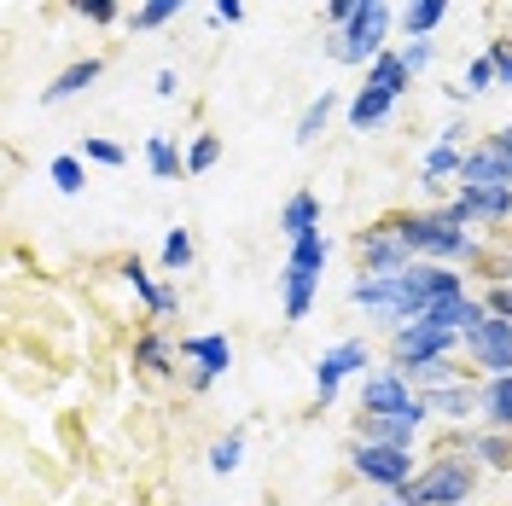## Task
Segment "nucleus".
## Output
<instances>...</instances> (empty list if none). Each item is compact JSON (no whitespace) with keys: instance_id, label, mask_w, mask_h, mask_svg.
I'll list each match as a JSON object with an SVG mask.
<instances>
[{"instance_id":"obj_1","label":"nucleus","mask_w":512,"mask_h":506,"mask_svg":"<svg viewBox=\"0 0 512 506\" xmlns=\"http://www.w3.org/2000/svg\"><path fill=\"white\" fill-rule=\"evenodd\" d=\"M396 233L414 251V262H448V268H478L483 262V233L460 227L443 204L437 210H396Z\"/></svg>"},{"instance_id":"obj_2","label":"nucleus","mask_w":512,"mask_h":506,"mask_svg":"<svg viewBox=\"0 0 512 506\" xmlns=\"http://www.w3.org/2000/svg\"><path fill=\"white\" fill-rule=\"evenodd\" d=\"M478 483H483V466L478 460H466V454H454V448H437L419 477L402 489V501L408 506H472L478 501Z\"/></svg>"},{"instance_id":"obj_3","label":"nucleus","mask_w":512,"mask_h":506,"mask_svg":"<svg viewBox=\"0 0 512 506\" xmlns=\"http://www.w3.org/2000/svg\"><path fill=\"white\" fill-rule=\"evenodd\" d=\"M390 24H402L390 0H361V12H355L344 30H326V53L338 64H350V70H367L390 47Z\"/></svg>"},{"instance_id":"obj_4","label":"nucleus","mask_w":512,"mask_h":506,"mask_svg":"<svg viewBox=\"0 0 512 506\" xmlns=\"http://www.w3.org/2000/svg\"><path fill=\"white\" fill-rule=\"evenodd\" d=\"M355 413H373V419H408V425H419V431L431 425V402H425L414 384L396 373V367H373V373L361 379Z\"/></svg>"},{"instance_id":"obj_5","label":"nucleus","mask_w":512,"mask_h":506,"mask_svg":"<svg viewBox=\"0 0 512 506\" xmlns=\"http://www.w3.org/2000/svg\"><path fill=\"white\" fill-rule=\"evenodd\" d=\"M344 460H350V472L361 477V483H373V489H384V495H402V489L419 477L414 448H390V443H361V437H350Z\"/></svg>"},{"instance_id":"obj_6","label":"nucleus","mask_w":512,"mask_h":506,"mask_svg":"<svg viewBox=\"0 0 512 506\" xmlns=\"http://www.w3.org/2000/svg\"><path fill=\"white\" fill-rule=\"evenodd\" d=\"M350 251H355V274H367V280L408 274V268H414V251H408V245H402V233H396V210L361 227V233L350 239Z\"/></svg>"},{"instance_id":"obj_7","label":"nucleus","mask_w":512,"mask_h":506,"mask_svg":"<svg viewBox=\"0 0 512 506\" xmlns=\"http://www.w3.org/2000/svg\"><path fill=\"white\" fill-rule=\"evenodd\" d=\"M367 367H373V344L367 338H344V344L320 349L315 355V413H326L338 402L344 379H367Z\"/></svg>"},{"instance_id":"obj_8","label":"nucleus","mask_w":512,"mask_h":506,"mask_svg":"<svg viewBox=\"0 0 512 506\" xmlns=\"http://www.w3.org/2000/svg\"><path fill=\"white\" fill-rule=\"evenodd\" d=\"M443 210L472 233H512V187H460Z\"/></svg>"},{"instance_id":"obj_9","label":"nucleus","mask_w":512,"mask_h":506,"mask_svg":"<svg viewBox=\"0 0 512 506\" xmlns=\"http://www.w3.org/2000/svg\"><path fill=\"white\" fill-rule=\"evenodd\" d=\"M460 355H466V367H472L478 379H501V373H512V320L483 315L478 326L460 338Z\"/></svg>"},{"instance_id":"obj_10","label":"nucleus","mask_w":512,"mask_h":506,"mask_svg":"<svg viewBox=\"0 0 512 506\" xmlns=\"http://www.w3.org/2000/svg\"><path fill=\"white\" fill-rule=\"evenodd\" d=\"M181 361H187V390L204 396L216 379L233 373V344H227V332H187L181 338Z\"/></svg>"},{"instance_id":"obj_11","label":"nucleus","mask_w":512,"mask_h":506,"mask_svg":"<svg viewBox=\"0 0 512 506\" xmlns=\"http://www.w3.org/2000/svg\"><path fill=\"white\" fill-rule=\"evenodd\" d=\"M437 355H460V332H443V326H425V320H408L390 332V367L408 373L419 361H437Z\"/></svg>"},{"instance_id":"obj_12","label":"nucleus","mask_w":512,"mask_h":506,"mask_svg":"<svg viewBox=\"0 0 512 506\" xmlns=\"http://www.w3.org/2000/svg\"><path fill=\"white\" fill-rule=\"evenodd\" d=\"M443 448L466 454V460H478L483 472L512 477V431H495V425H448Z\"/></svg>"},{"instance_id":"obj_13","label":"nucleus","mask_w":512,"mask_h":506,"mask_svg":"<svg viewBox=\"0 0 512 506\" xmlns=\"http://www.w3.org/2000/svg\"><path fill=\"white\" fill-rule=\"evenodd\" d=\"M350 303L361 315L384 326V332H396V326H408V297H402V274H384V280H367V274H355L350 280Z\"/></svg>"},{"instance_id":"obj_14","label":"nucleus","mask_w":512,"mask_h":506,"mask_svg":"<svg viewBox=\"0 0 512 506\" xmlns=\"http://www.w3.org/2000/svg\"><path fill=\"white\" fill-rule=\"evenodd\" d=\"M466 291V274L460 268H448V262H414L408 274H402V297H408V320H419L431 303H443V297H460Z\"/></svg>"},{"instance_id":"obj_15","label":"nucleus","mask_w":512,"mask_h":506,"mask_svg":"<svg viewBox=\"0 0 512 506\" xmlns=\"http://www.w3.org/2000/svg\"><path fill=\"white\" fill-rule=\"evenodd\" d=\"M117 274H123V280H128V291L140 297V309H146V320H169L175 309H181V291H175V285H163L158 274H152V268L140 262V256H123V262H117Z\"/></svg>"},{"instance_id":"obj_16","label":"nucleus","mask_w":512,"mask_h":506,"mask_svg":"<svg viewBox=\"0 0 512 506\" xmlns=\"http://www.w3.org/2000/svg\"><path fill=\"white\" fill-rule=\"evenodd\" d=\"M175 361H181V338H169L158 320H152V326L134 338V373H140V379H169Z\"/></svg>"},{"instance_id":"obj_17","label":"nucleus","mask_w":512,"mask_h":506,"mask_svg":"<svg viewBox=\"0 0 512 506\" xmlns=\"http://www.w3.org/2000/svg\"><path fill=\"white\" fill-rule=\"evenodd\" d=\"M315 297H320V268H303V262L286 256V268H280V309H286L291 326L315 315Z\"/></svg>"},{"instance_id":"obj_18","label":"nucleus","mask_w":512,"mask_h":506,"mask_svg":"<svg viewBox=\"0 0 512 506\" xmlns=\"http://www.w3.org/2000/svg\"><path fill=\"white\" fill-rule=\"evenodd\" d=\"M402 99L384 94V88H373V82H361L350 94V105H344V123H350V134H373V128L390 123V111H396Z\"/></svg>"},{"instance_id":"obj_19","label":"nucleus","mask_w":512,"mask_h":506,"mask_svg":"<svg viewBox=\"0 0 512 506\" xmlns=\"http://www.w3.org/2000/svg\"><path fill=\"white\" fill-rule=\"evenodd\" d=\"M425 402H431V419H443V425H472V419H483L478 384H443V390H425Z\"/></svg>"},{"instance_id":"obj_20","label":"nucleus","mask_w":512,"mask_h":506,"mask_svg":"<svg viewBox=\"0 0 512 506\" xmlns=\"http://www.w3.org/2000/svg\"><path fill=\"white\" fill-rule=\"evenodd\" d=\"M99 76H105V59L99 53H88V59H76V64H64L59 76L41 88V105H64V99H76V94H88Z\"/></svg>"},{"instance_id":"obj_21","label":"nucleus","mask_w":512,"mask_h":506,"mask_svg":"<svg viewBox=\"0 0 512 506\" xmlns=\"http://www.w3.org/2000/svg\"><path fill=\"white\" fill-rule=\"evenodd\" d=\"M460 158H466L460 146H443V140H431V146H425V158H419V187L431 192V198H443V187L454 181V175H460Z\"/></svg>"},{"instance_id":"obj_22","label":"nucleus","mask_w":512,"mask_h":506,"mask_svg":"<svg viewBox=\"0 0 512 506\" xmlns=\"http://www.w3.org/2000/svg\"><path fill=\"white\" fill-rule=\"evenodd\" d=\"M280 233L286 239H309V233H320V192H309V187H297L280 204Z\"/></svg>"},{"instance_id":"obj_23","label":"nucleus","mask_w":512,"mask_h":506,"mask_svg":"<svg viewBox=\"0 0 512 506\" xmlns=\"http://www.w3.org/2000/svg\"><path fill=\"white\" fill-rule=\"evenodd\" d=\"M355 437L361 443H390V448H414L425 431L408 419H373V413H355Z\"/></svg>"},{"instance_id":"obj_24","label":"nucleus","mask_w":512,"mask_h":506,"mask_svg":"<svg viewBox=\"0 0 512 506\" xmlns=\"http://www.w3.org/2000/svg\"><path fill=\"white\" fill-rule=\"evenodd\" d=\"M367 82H373V88H384V94L402 99V94H408V88L419 82V76L408 70V64H402V47H384L379 59L367 64Z\"/></svg>"},{"instance_id":"obj_25","label":"nucleus","mask_w":512,"mask_h":506,"mask_svg":"<svg viewBox=\"0 0 512 506\" xmlns=\"http://www.w3.org/2000/svg\"><path fill=\"white\" fill-rule=\"evenodd\" d=\"M146 169L158 181H181L187 175V152L175 146V134H146Z\"/></svg>"},{"instance_id":"obj_26","label":"nucleus","mask_w":512,"mask_h":506,"mask_svg":"<svg viewBox=\"0 0 512 506\" xmlns=\"http://www.w3.org/2000/svg\"><path fill=\"white\" fill-rule=\"evenodd\" d=\"M332 111H338V94L320 88V94L303 105V117H297V128H291V140H297V146H315L320 134H326V123H332Z\"/></svg>"},{"instance_id":"obj_27","label":"nucleus","mask_w":512,"mask_h":506,"mask_svg":"<svg viewBox=\"0 0 512 506\" xmlns=\"http://www.w3.org/2000/svg\"><path fill=\"white\" fill-rule=\"evenodd\" d=\"M478 402H483V425L512 431V373H501V379H483L478 384Z\"/></svg>"},{"instance_id":"obj_28","label":"nucleus","mask_w":512,"mask_h":506,"mask_svg":"<svg viewBox=\"0 0 512 506\" xmlns=\"http://www.w3.org/2000/svg\"><path fill=\"white\" fill-rule=\"evenodd\" d=\"M192 0H140L134 12H128V30L134 35H152V30H169L181 12H187Z\"/></svg>"},{"instance_id":"obj_29","label":"nucleus","mask_w":512,"mask_h":506,"mask_svg":"<svg viewBox=\"0 0 512 506\" xmlns=\"http://www.w3.org/2000/svg\"><path fill=\"white\" fill-rule=\"evenodd\" d=\"M448 6L454 0H408L402 6V35L414 41V35H437V24L448 18Z\"/></svg>"},{"instance_id":"obj_30","label":"nucleus","mask_w":512,"mask_h":506,"mask_svg":"<svg viewBox=\"0 0 512 506\" xmlns=\"http://www.w3.org/2000/svg\"><path fill=\"white\" fill-rule=\"evenodd\" d=\"M192 256H198V245H192V227H169V233H163V251H158L163 274H187Z\"/></svg>"},{"instance_id":"obj_31","label":"nucleus","mask_w":512,"mask_h":506,"mask_svg":"<svg viewBox=\"0 0 512 506\" xmlns=\"http://www.w3.org/2000/svg\"><path fill=\"white\" fill-rule=\"evenodd\" d=\"M47 181L64 192V198H76V192L88 187V163L76 158V152H64V158H53L47 163Z\"/></svg>"},{"instance_id":"obj_32","label":"nucleus","mask_w":512,"mask_h":506,"mask_svg":"<svg viewBox=\"0 0 512 506\" xmlns=\"http://www.w3.org/2000/svg\"><path fill=\"white\" fill-rule=\"evenodd\" d=\"M76 158H82V163H99V169H123V163H128V146H117V140H105V134H82Z\"/></svg>"},{"instance_id":"obj_33","label":"nucleus","mask_w":512,"mask_h":506,"mask_svg":"<svg viewBox=\"0 0 512 506\" xmlns=\"http://www.w3.org/2000/svg\"><path fill=\"white\" fill-rule=\"evenodd\" d=\"M239 466H245V437H239V431L216 437V443H210V472H216V477H233Z\"/></svg>"},{"instance_id":"obj_34","label":"nucleus","mask_w":512,"mask_h":506,"mask_svg":"<svg viewBox=\"0 0 512 506\" xmlns=\"http://www.w3.org/2000/svg\"><path fill=\"white\" fill-rule=\"evenodd\" d=\"M222 163V134H192L187 146V175H210Z\"/></svg>"},{"instance_id":"obj_35","label":"nucleus","mask_w":512,"mask_h":506,"mask_svg":"<svg viewBox=\"0 0 512 506\" xmlns=\"http://www.w3.org/2000/svg\"><path fill=\"white\" fill-rule=\"evenodd\" d=\"M82 24H94V30H111L117 18H123V0H64Z\"/></svg>"},{"instance_id":"obj_36","label":"nucleus","mask_w":512,"mask_h":506,"mask_svg":"<svg viewBox=\"0 0 512 506\" xmlns=\"http://www.w3.org/2000/svg\"><path fill=\"white\" fill-rule=\"evenodd\" d=\"M489 88H501V82H495V64H489V53H478V59L466 64V82H460V94L478 99V94H489Z\"/></svg>"},{"instance_id":"obj_37","label":"nucleus","mask_w":512,"mask_h":506,"mask_svg":"<svg viewBox=\"0 0 512 506\" xmlns=\"http://www.w3.org/2000/svg\"><path fill=\"white\" fill-rule=\"evenodd\" d=\"M483 152L501 163V175H507V187H512V117L495 128V134H483Z\"/></svg>"},{"instance_id":"obj_38","label":"nucleus","mask_w":512,"mask_h":506,"mask_svg":"<svg viewBox=\"0 0 512 506\" xmlns=\"http://www.w3.org/2000/svg\"><path fill=\"white\" fill-rule=\"evenodd\" d=\"M431 59H437V41H431V35H414V41H402V64H408L414 76H425V70H431Z\"/></svg>"},{"instance_id":"obj_39","label":"nucleus","mask_w":512,"mask_h":506,"mask_svg":"<svg viewBox=\"0 0 512 506\" xmlns=\"http://www.w3.org/2000/svg\"><path fill=\"white\" fill-rule=\"evenodd\" d=\"M483 53H489V64H495V82H501V88H512V35H495Z\"/></svg>"},{"instance_id":"obj_40","label":"nucleus","mask_w":512,"mask_h":506,"mask_svg":"<svg viewBox=\"0 0 512 506\" xmlns=\"http://www.w3.org/2000/svg\"><path fill=\"white\" fill-rule=\"evenodd\" d=\"M437 140H443V146H460V152H466V146H472V123H466V117H448V123L437 128Z\"/></svg>"},{"instance_id":"obj_41","label":"nucleus","mask_w":512,"mask_h":506,"mask_svg":"<svg viewBox=\"0 0 512 506\" xmlns=\"http://www.w3.org/2000/svg\"><path fill=\"white\" fill-rule=\"evenodd\" d=\"M483 303H489V315L512 320V285H483Z\"/></svg>"},{"instance_id":"obj_42","label":"nucleus","mask_w":512,"mask_h":506,"mask_svg":"<svg viewBox=\"0 0 512 506\" xmlns=\"http://www.w3.org/2000/svg\"><path fill=\"white\" fill-rule=\"evenodd\" d=\"M210 18L227 24V30H233V24H245V0H210Z\"/></svg>"},{"instance_id":"obj_43","label":"nucleus","mask_w":512,"mask_h":506,"mask_svg":"<svg viewBox=\"0 0 512 506\" xmlns=\"http://www.w3.org/2000/svg\"><path fill=\"white\" fill-rule=\"evenodd\" d=\"M355 12H361V0H326V24H332V30H344Z\"/></svg>"},{"instance_id":"obj_44","label":"nucleus","mask_w":512,"mask_h":506,"mask_svg":"<svg viewBox=\"0 0 512 506\" xmlns=\"http://www.w3.org/2000/svg\"><path fill=\"white\" fill-rule=\"evenodd\" d=\"M152 88H158V99H175V94H181V76H175V70L163 64L158 76H152Z\"/></svg>"},{"instance_id":"obj_45","label":"nucleus","mask_w":512,"mask_h":506,"mask_svg":"<svg viewBox=\"0 0 512 506\" xmlns=\"http://www.w3.org/2000/svg\"><path fill=\"white\" fill-rule=\"evenodd\" d=\"M379 506H408V501H402V495H384V501Z\"/></svg>"}]
</instances>
